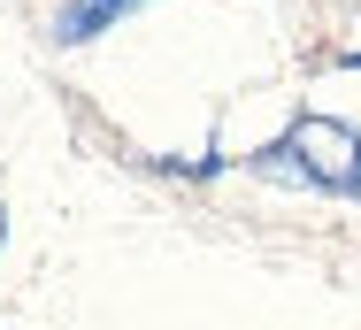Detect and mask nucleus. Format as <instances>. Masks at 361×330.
Listing matches in <instances>:
<instances>
[{
	"mask_svg": "<svg viewBox=\"0 0 361 330\" xmlns=\"http://www.w3.org/2000/svg\"><path fill=\"white\" fill-rule=\"evenodd\" d=\"M131 8H146V0H70V8H62V31H54V39H92V31H108V23H116V16H131Z\"/></svg>",
	"mask_w": 361,
	"mask_h": 330,
	"instance_id": "f03ea898",
	"label": "nucleus"
},
{
	"mask_svg": "<svg viewBox=\"0 0 361 330\" xmlns=\"http://www.w3.org/2000/svg\"><path fill=\"white\" fill-rule=\"evenodd\" d=\"M238 169H254L269 185L323 192V200H361V131L338 116H292L269 146L238 154Z\"/></svg>",
	"mask_w": 361,
	"mask_h": 330,
	"instance_id": "f257e3e1",
	"label": "nucleus"
},
{
	"mask_svg": "<svg viewBox=\"0 0 361 330\" xmlns=\"http://www.w3.org/2000/svg\"><path fill=\"white\" fill-rule=\"evenodd\" d=\"M338 62H346V69H361V54H338Z\"/></svg>",
	"mask_w": 361,
	"mask_h": 330,
	"instance_id": "20e7f679",
	"label": "nucleus"
},
{
	"mask_svg": "<svg viewBox=\"0 0 361 330\" xmlns=\"http://www.w3.org/2000/svg\"><path fill=\"white\" fill-rule=\"evenodd\" d=\"M0 246H8V200H0Z\"/></svg>",
	"mask_w": 361,
	"mask_h": 330,
	"instance_id": "7ed1b4c3",
	"label": "nucleus"
}]
</instances>
